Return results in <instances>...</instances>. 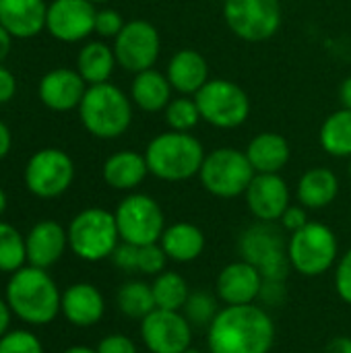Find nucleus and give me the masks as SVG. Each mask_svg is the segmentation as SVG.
Masks as SVG:
<instances>
[{
    "label": "nucleus",
    "mask_w": 351,
    "mask_h": 353,
    "mask_svg": "<svg viewBox=\"0 0 351 353\" xmlns=\"http://www.w3.org/2000/svg\"><path fill=\"white\" fill-rule=\"evenodd\" d=\"M95 14L89 0H54L48 6L46 27L56 39L79 41L95 31Z\"/></svg>",
    "instance_id": "obj_15"
},
{
    "label": "nucleus",
    "mask_w": 351,
    "mask_h": 353,
    "mask_svg": "<svg viewBox=\"0 0 351 353\" xmlns=\"http://www.w3.org/2000/svg\"><path fill=\"white\" fill-rule=\"evenodd\" d=\"M116 302H118V308L122 314H126L128 319H139V321H143L147 314H151L157 308L155 298H153V290L145 281L124 283L118 290Z\"/></svg>",
    "instance_id": "obj_31"
},
{
    "label": "nucleus",
    "mask_w": 351,
    "mask_h": 353,
    "mask_svg": "<svg viewBox=\"0 0 351 353\" xmlns=\"http://www.w3.org/2000/svg\"><path fill=\"white\" fill-rule=\"evenodd\" d=\"M161 248L174 263H192L205 250V234L199 225L188 221L172 223L159 238Z\"/></svg>",
    "instance_id": "obj_24"
},
{
    "label": "nucleus",
    "mask_w": 351,
    "mask_h": 353,
    "mask_svg": "<svg viewBox=\"0 0 351 353\" xmlns=\"http://www.w3.org/2000/svg\"><path fill=\"white\" fill-rule=\"evenodd\" d=\"M203 143L190 132H161L145 149L149 174L163 182H184L199 176L205 161Z\"/></svg>",
    "instance_id": "obj_3"
},
{
    "label": "nucleus",
    "mask_w": 351,
    "mask_h": 353,
    "mask_svg": "<svg viewBox=\"0 0 351 353\" xmlns=\"http://www.w3.org/2000/svg\"><path fill=\"white\" fill-rule=\"evenodd\" d=\"M8 149H10V132H8V128L0 122V159L8 153Z\"/></svg>",
    "instance_id": "obj_48"
},
{
    "label": "nucleus",
    "mask_w": 351,
    "mask_h": 353,
    "mask_svg": "<svg viewBox=\"0 0 351 353\" xmlns=\"http://www.w3.org/2000/svg\"><path fill=\"white\" fill-rule=\"evenodd\" d=\"M116 66V54L101 41H91L87 43L77 58V68L79 74L83 77L85 83L99 85L108 83Z\"/></svg>",
    "instance_id": "obj_28"
},
{
    "label": "nucleus",
    "mask_w": 351,
    "mask_h": 353,
    "mask_svg": "<svg viewBox=\"0 0 351 353\" xmlns=\"http://www.w3.org/2000/svg\"><path fill=\"white\" fill-rule=\"evenodd\" d=\"M275 343V323L254 304L219 308L207 327L211 353H269Z\"/></svg>",
    "instance_id": "obj_1"
},
{
    "label": "nucleus",
    "mask_w": 351,
    "mask_h": 353,
    "mask_svg": "<svg viewBox=\"0 0 351 353\" xmlns=\"http://www.w3.org/2000/svg\"><path fill=\"white\" fill-rule=\"evenodd\" d=\"M261 300H265L269 306H279L285 300V281H265Z\"/></svg>",
    "instance_id": "obj_42"
},
{
    "label": "nucleus",
    "mask_w": 351,
    "mask_h": 353,
    "mask_svg": "<svg viewBox=\"0 0 351 353\" xmlns=\"http://www.w3.org/2000/svg\"><path fill=\"white\" fill-rule=\"evenodd\" d=\"M130 99L143 112H163L172 101V85L168 77L155 68L137 72L130 87Z\"/></svg>",
    "instance_id": "obj_26"
},
{
    "label": "nucleus",
    "mask_w": 351,
    "mask_h": 353,
    "mask_svg": "<svg viewBox=\"0 0 351 353\" xmlns=\"http://www.w3.org/2000/svg\"><path fill=\"white\" fill-rule=\"evenodd\" d=\"M244 153L257 174H279L288 165L292 149L279 132H261L248 143Z\"/></svg>",
    "instance_id": "obj_23"
},
{
    "label": "nucleus",
    "mask_w": 351,
    "mask_h": 353,
    "mask_svg": "<svg viewBox=\"0 0 351 353\" xmlns=\"http://www.w3.org/2000/svg\"><path fill=\"white\" fill-rule=\"evenodd\" d=\"M325 353H351V337H335L327 343L325 347Z\"/></svg>",
    "instance_id": "obj_44"
},
{
    "label": "nucleus",
    "mask_w": 351,
    "mask_h": 353,
    "mask_svg": "<svg viewBox=\"0 0 351 353\" xmlns=\"http://www.w3.org/2000/svg\"><path fill=\"white\" fill-rule=\"evenodd\" d=\"M350 178H351V161H350Z\"/></svg>",
    "instance_id": "obj_53"
},
{
    "label": "nucleus",
    "mask_w": 351,
    "mask_h": 353,
    "mask_svg": "<svg viewBox=\"0 0 351 353\" xmlns=\"http://www.w3.org/2000/svg\"><path fill=\"white\" fill-rule=\"evenodd\" d=\"M124 25L126 23L122 21V14L118 10L103 8V10H97L95 14V33H99L101 37H116Z\"/></svg>",
    "instance_id": "obj_37"
},
{
    "label": "nucleus",
    "mask_w": 351,
    "mask_h": 353,
    "mask_svg": "<svg viewBox=\"0 0 351 353\" xmlns=\"http://www.w3.org/2000/svg\"><path fill=\"white\" fill-rule=\"evenodd\" d=\"M120 240L114 213L91 207L81 211L68 228V246L72 252L89 263L112 256Z\"/></svg>",
    "instance_id": "obj_7"
},
{
    "label": "nucleus",
    "mask_w": 351,
    "mask_h": 353,
    "mask_svg": "<svg viewBox=\"0 0 351 353\" xmlns=\"http://www.w3.org/2000/svg\"><path fill=\"white\" fill-rule=\"evenodd\" d=\"M60 310L64 319L74 327H93L101 321L106 312V302L95 285L74 283L64 290L60 300Z\"/></svg>",
    "instance_id": "obj_18"
},
{
    "label": "nucleus",
    "mask_w": 351,
    "mask_h": 353,
    "mask_svg": "<svg viewBox=\"0 0 351 353\" xmlns=\"http://www.w3.org/2000/svg\"><path fill=\"white\" fill-rule=\"evenodd\" d=\"M166 77L174 91L194 97L209 81V64L197 50L184 48L170 58Z\"/></svg>",
    "instance_id": "obj_21"
},
{
    "label": "nucleus",
    "mask_w": 351,
    "mask_h": 353,
    "mask_svg": "<svg viewBox=\"0 0 351 353\" xmlns=\"http://www.w3.org/2000/svg\"><path fill=\"white\" fill-rule=\"evenodd\" d=\"M263 275L246 261L230 263L221 269L217 277V296L225 306L254 304L261 298Z\"/></svg>",
    "instance_id": "obj_17"
},
{
    "label": "nucleus",
    "mask_w": 351,
    "mask_h": 353,
    "mask_svg": "<svg viewBox=\"0 0 351 353\" xmlns=\"http://www.w3.org/2000/svg\"><path fill=\"white\" fill-rule=\"evenodd\" d=\"M27 261V244L23 236L8 223H0V271L14 273Z\"/></svg>",
    "instance_id": "obj_33"
},
{
    "label": "nucleus",
    "mask_w": 351,
    "mask_h": 353,
    "mask_svg": "<svg viewBox=\"0 0 351 353\" xmlns=\"http://www.w3.org/2000/svg\"><path fill=\"white\" fill-rule=\"evenodd\" d=\"M242 261L250 263L265 281H285L290 275L288 240L275 221H257L246 228L238 240Z\"/></svg>",
    "instance_id": "obj_5"
},
{
    "label": "nucleus",
    "mask_w": 351,
    "mask_h": 353,
    "mask_svg": "<svg viewBox=\"0 0 351 353\" xmlns=\"http://www.w3.org/2000/svg\"><path fill=\"white\" fill-rule=\"evenodd\" d=\"M337 252L335 232L321 221H308L302 230L290 234L288 240L290 265L304 277L325 275L337 263Z\"/></svg>",
    "instance_id": "obj_6"
},
{
    "label": "nucleus",
    "mask_w": 351,
    "mask_h": 353,
    "mask_svg": "<svg viewBox=\"0 0 351 353\" xmlns=\"http://www.w3.org/2000/svg\"><path fill=\"white\" fill-rule=\"evenodd\" d=\"M8 323H10V306H8V302L0 300V337L6 335Z\"/></svg>",
    "instance_id": "obj_46"
},
{
    "label": "nucleus",
    "mask_w": 351,
    "mask_h": 353,
    "mask_svg": "<svg viewBox=\"0 0 351 353\" xmlns=\"http://www.w3.org/2000/svg\"><path fill=\"white\" fill-rule=\"evenodd\" d=\"M4 209H6V196H4V192L0 190V215L4 213Z\"/></svg>",
    "instance_id": "obj_50"
},
{
    "label": "nucleus",
    "mask_w": 351,
    "mask_h": 353,
    "mask_svg": "<svg viewBox=\"0 0 351 353\" xmlns=\"http://www.w3.org/2000/svg\"><path fill=\"white\" fill-rule=\"evenodd\" d=\"M168 254L161 248L159 242L155 244H147V246H139V271L145 275H153L157 277L159 273L166 271L168 265Z\"/></svg>",
    "instance_id": "obj_36"
},
{
    "label": "nucleus",
    "mask_w": 351,
    "mask_h": 353,
    "mask_svg": "<svg viewBox=\"0 0 351 353\" xmlns=\"http://www.w3.org/2000/svg\"><path fill=\"white\" fill-rule=\"evenodd\" d=\"M14 89H17V83H14V77L0 66V103L8 101L12 95H14Z\"/></svg>",
    "instance_id": "obj_43"
},
{
    "label": "nucleus",
    "mask_w": 351,
    "mask_h": 353,
    "mask_svg": "<svg viewBox=\"0 0 351 353\" xmlns=\"http://www.w3.org/2000/svg\"><path fill=\"white\" fill-rule=\"evenodd\" d=\"M244 199L257 221H279L290 207V188L279 174H254Z\"/></svg>",
    "instance_id": "obj_16"
},
{
    "label": "nucleus",
    "mask_w": 351,
    "mask_h": 353,
    "mask_svg": "<svg viewBox=\"0 0 351 353\" xmlns=\"http://www.w3.org/2000/svg\"><path fill=\"white\" fill-rule=\"evenodd\" d=\"M163 120H166L170 130L190 132L203 118H201V110L197 105V99L190 95H180L168 103V108L163 110Z\"/></svg>",
    "instance_id": "obj_32"
},
{
    "label": "nucleus",
    "mask_w": 351,
    "mask_h": 353,
    "mask_svg": "<svg viewBox=\"0 0 351 353\" xmlns=\"http://www.w3.org/2000/svg\"><path fill=\"white\" fill-rule=\"evenodd\" d=\"M281 228L283 230H288L290 234H294V232H298V230H302L306 223H308V215H306V207H300V205H290L288 209H285V213L281 215Z\"/></svg>",
    "instance_id": "obj_41"
},
{
    "label": "nucleus",
    "mask_w": 351,
    "mask_h": 353,
    "mask_svg": "<svg viewBox=\"0 0 351 353\" xmlns=\"http://www.w3.org/2000/svg\"><path fill=\"white\" fill-rule=\"evenodd\" d=\"M335 290L339 298L351 306V248L337 261L335 267Z\"/></svg>",
    "instance_id": "obj_38"
},
{
    "label": "nucleus",
    "mask_w": 351,
    "mask_h": 353,
    "mask_svg": "<svg viewBox=\"0 0 351 353\" xmlns=\"http://www.w3.org/2000/svg\"><path fill=\"white\" fill-rule=\"evenodd\" d=\"M48 19L43 0H0V25L14 37L37 35Z\"/></svg>",
    "instance_id": "obj_22"
},
{
    "label": "nucleus",
    "mask_w": 351,
    "mask_h": 353,
    "mask_svg": "<svg viewBox=\"0 0 351 353\" xmlns=\"http://www.w3.org/2000/svg\"><path fill=\"white\" fill-rule=\"evenodd\" d=\"M254 174L244 151L221 147L205 155L199 178L209 194L217 199H236L246 192Z\"/></svg>",
    "instance_id": "obj_8"
},
{
    "label": "nucleus",
    "mask_w": 351,
    "mask_h": 353,
    "mask_svg": "<svg viewBox=\"0 0 351 353\" xmlns=\"http://www.w3.org/2000/svg\"><path fill=\"white\" fill-rule=\"evenodd\" d=\"M0 353H43V347L29 331H10L0 337Z\"/></svg>",
    "instance_id": "obj_35"
},
{
    "label": "nucleus",
    "mask_w": 351,
    "mask_h": 353,
    "mask_svg": "<svg viewBox=\"0 0 351 353\" xmlns=\"http://www.w3.org/2000/svg\"><path fill=\"white\" fill-rule=\"evenodd\" d=\"M223 19L244 41H267L281 27V0H225Z\"/></svg>",
    "instance_id": "obj_10"
},
{
    "label": "nucleus",
    "mask_w": 351,
    "mask_h": 353,
    "mask_svg": "<svg viewBox=\"0 0 351 353\" xmlns=\"http://www.w3.org/2000/svg\"><path fill=\"white\" fill-rule=\"evenodd\" d=\"M85 81L77 70L70 68H56L48 72L39 83V97L41 101L58 112L72 110L81 105L85 95Z\"/></svg>",
    "instance_id": "obj_19"
},
{
    "label": "nucleus",
    "mask_w": 351,
    "mask_h": 353,
    "mask_svg": "<svg viewBox=\"0 0 351 353\" xmlns=\"http://www.w3.org/2000/svg\"><path fill=\"white\" fill-rule=\"evenodd\" d=\"M74 178L72 159L60 149H43L35 153L25 170L27 188L41 199L60 196Z\"/></svg>",
    "instance_id": "obj_13"
},
{
    "label": "nucleus",
    "mask_w": 351,
    "mask_h": 353,
    "mask_svg": "<svg viewBox=\"0 0 351 353\" xmlns=\"http://www.w3.org/2000/svg\"><path fill=\"white\" fill-rule=\"evenodd\" d=\"M321 147L333 157H351V110H337L321 126Z\"/></svg>",
    "instance_id": "obj_29"
},
{
    "label": "nucleus",
    "mask_w": 351,
    "mask_h": 353,
    "mask_svg": "<svg viewBox=\"0 0 351 353\" xmlns=\"http://www.w3.org/2000/svg\"><path fill=\"white\" fill-rule=\"evenodd\" d=\"M60 292L46 269L23 267L12 273L6 285L10 310L29 325H48L60 312Z\"/></svg>",
    "instance_id": "obj_2"
},
{
    "label": "nucleus",
    "mask_w": 351,
    "mask_h": 353,
    "mask_svg": "<svg viewBox=\"0 0 351 353\" xmlns=\"http://www.w3.org/2000/svg\"><path fill=\"white\" fill-rule=\"evenodd\" d=\"M97 353H137V345L130 337L122 335V333H114L108 335L99 341Z\"/></svg>",
    "instance_id": "obj_40"
},
{
    "label": "nucleus",
    "mask_w": 351,
    "mask_h": 353,
    "mask_svg": "<svg viewBox=\"0 0 351 353\" xmlns=\"http://www.w3.org/2000/svg\"><path fill=\"white\" fill-rule=\"evenodd\" d=\"M27 261L31 267L48 269L60 261L64 254V248L68 244V232L62 230L56 221H39L29 232L27 240Z\"/></svg>",
    "instance_id": "obj_20"
},
{
    "label": "nucleus",
    "mask_w": 351,
    "mask_h": 353,
    "mask_svg": "<svg viewBox=\"0 0 351 353\" xmlns=\"http://www.w3.org/2000/svg\"><path fill=\"white\" fill-rule=\"evenodd\" d=\"M161 39L159 31L143 19L128 21L122 31L116 35L114 54L116 62L130 72H143L153 68V64L159 58Z\"/></svg>",
    "instance_id": "obj_12"
},
{
    "label": "nucleus",
    "mask_w": 351,
    "mask_h": 353,
    "mask_svg": "<svg viewBox=\"0 0 351 353\" xmlns=\"http://www.w3.org/2000/svg\"><path fill=\"white\" fill-rule=\"evenodd\" d=\"M83 126L99 139H116L124 134L132 122V99L116 85H91L79 105Z\"/></svg>",
    "instance_id": "obj_4"
},
{
    "label": "nucleus",
    "mask_w": 351,
    "mask_h": 353,
    "mask_svg": "<svg viewBox=\"0 0 351 353\" xmlns=\"http://www.w3.org/2000/svg\"><path fill=\"white\" fill-rule=\"evenodd\" d=\"M116 225L122 242L134 246H147L159 242L166 230V217L155 199L149 194H128L120 201L116 213Z\"/></svg>",
    "instance_id": "obj_11"
},
{
    "label": "nucleus",
    "mask_w": 351,
    "mask_h": 353,
    "mask_svg": "<svg viewBox=\"0 0 351 353\" xmlns=\"http://www.w3.org/2000/svg\"><path fill=\"white\" fill-rule=\"evenodd\" d=\"M10 52V33L0 25V62L8 56Z\"/></svg>",
    "instance_id": "obj_47"
},
{
    "label": "nucleus",
    "mask_w": 351,
    "mask_h": 353,
    "mask_svg": "<svg viewBox=\"0 0 351 353\" xmlns=\"http://www.w3.org/2000/svg\"><path fill=\"white\" fill-rule=\"evenodd\" d=\"M89 2H93V4H95V2H110V0H89Z\"/></svg>",
    "instance_id": "obj_51"
},
{
    "label": "nucleus",
    "mask_w": 351,
    "mask_h": 353,
    "mask_svg": "<svg viewBox=\"0 0 351 353\" xmlns=\"http://www.w3.org/2000/svg\"><path fill=\"white\" fill-rule=\"evenodd\" d=\"M112 261L122 271H139V246L120 242L116 250L112 252Z\"/></svg>",
    "instance_id": "obj_39"
},
{
    "label": "nucleus",
    "mask_w": 351,
    "mask_h": 353,
    "mask_svg": "<svg viewBox=\"0 0 351 353\" xmlns=\"http://www.w3.org/2000/svg\"><path fill=\"white\" fill-rule=\"evenodd\" d=\"M219 308H217V300L213 294L205 292V290H197L190 292L182 314L186 316V321L192 327H209L213 323V319L217 316Z\"/></svg>",
    "instance_id": "obj_34"
},
{
    "label": "nucleus",
    "mask_w": 351,
    "mask_h": 353,
    "mask_svg": "<svg viewBox=\"0 0 351 353\" xmlns=\"http://www.w3.org/2000/svg\"><path fill=\"white\" fill-rule=\"evenodd\" d=\"M141 339L151 353H184L192 345V325L182 312L155 308L141 321Z\"/></svg>",
    "instance_id": "obj_14"
},
{
    "label": "nucleus",
    "mask_w": 351,
    "mask_h": 353,
    "mask_svg": "<svg viewBox=\"0 0 351 353\" xmlns=\"http://www.w3.org/2000/svg\"><path fill=\"white\" fill-rule=\"evenodd\" d=\"M153 290V298H155V306L161 310H174V312H182L190 290L186 279L176 273V271H163L155 277V281L151 283Z\"/></svg>",
    "instance_id": "obj_30"
},
{
    "label": "nucleus",
    "mask_w": 351,
    "mask_h": 353,
    "mask_svg": "<svg viewBox=\"0 0 351 353\" xmlns=\"http://www.w3.org/2000/svg\"><path fill=\"white\" fill-rule=\"evenodd\" d=\"M201 118L215 128H238L250 116V97L234 81L209 79L194 95Z\"/></svg>",
    "instance_id": "obj_9"
},
{
    "label": "nucleus",
    "mask_w": 351,
    "mask_h": 353,
    "mask_svg": "<svg viewBox=\"0 0 351 353\" xmlns=\"http://www.w3.org/2000/svg\"><path fill=\"white\" fill-rule=\"evenodd\" d=\"M339 101H341V108L351 110V77H348L339 87Z\"/></svg>",
    "instance_id": "obj_45"
},
{
    "label": "nucleus",
    "mask_w": 351,
    "mask_h": 353,
    "mask_svg": "<svg viewBox=\"0 0 351 353\" xmlns=\"http://www.w3.org/2000/svg\"><path fill=\"white\" fill-rule=\"evenodd\" d=\"M298 201L306 209H325L339 194V180L329 168H312L298 182Z\"/></svg>",
    "instance_id": "obj_27"
},
{
    "label": "nucleus",
    "mask_w": 351,
    "mask_h": 353,
    "mask_svg": "<svg viewBox=\"0 0 351 353\" xmlns=\"http://www.w3.org/2000/svg\"><path fill=\"white\" fill-rule=\"evenodd\" d=\"M149 174L145 155L134 151H118L110 155L103 163V180L116 190H132Z\"/></svg>",
    "instance_id": "obj_25"
},
{
    "label": "nucleus",
    "mask_w": 351,
    "mask_h": 353,
    "mask_svg": "<svg viewBox=\"0 0 351 353\" xmlns=\"http://www.w3.org/2000/svg\"><path fill=\"white\" fill-rule=\"evenodd\" d=\"M184 353H199V352H197V350H192V347H190V350H186V352H184Z\"/></svg>",
    "instance_id": "obj_52"
},
{
    "label": "nucleus",
    "mask_w": 351,
    "mask_h": 353,
    "mask_svg": "<svg viewBox=\"0 0 351 353\" xmlns=\"http://www.w3.org/2000/svg\"><path fill=\"white\" fill-rule=\"evenodd\" d=\"M64 353H97L91 347H85V345H74V347H68Z\"/></svg>",
    "instance_id": "obj_49"
}]
</instances>
